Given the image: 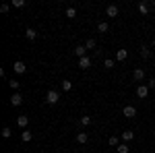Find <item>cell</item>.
I'll list each match as a JSON object with an SVG mask.
<instances>
[{
  "label": "cell",
  "mask_w": 155,
  "mask_h": 153,
  "mask_svg": "<svg viewBox=\"0 0 155 153\" xmlns=\"http://www.w3.org/2000/svg\"><path fill=\"white\" fill-rule=\"evenodd\" d=\"M91 62H93V60L89 58V56H83V58H79V68H83V71H87V68L91 66Z\"/></svg>",
  "instance_id": "3957f363"
},
{
  "label": "cell",
  "mask_w": 155,
  "mask_h": 153,
  "mask_svg": "<svg viewBox=\"0 0 155 153\" xmlns=\"http://www.w3.org/2000/svg\"><path fill=\"white\" fill-rule=\"evenodd\" d=\"M25 37H27L29 42H33V39L37 37V31H35V29H31V27H27V31H25Z\"/></svg>",
  "instance_id": "30bf717a"
},
{
  "label": "cell",
  "mask_w": 155,
  "mask_h": 153,
  "mask_svg": "<svg viewBox=\"0 0 155 153\" xmlns=\"http://www.w3.org/2000/svg\"><path fill=\"white\" fill-rule=\"evenodd\" d=\"M149 8H151V4H149V2H139V11L143 12V15H147Z\"/></svg>",
  "instance_id": "5bb4252c"
},
{
  "label": "cell",
  "mask_w": 155,
  "mask_h": 153,
  "mask_svg": "<svg viewBox=\"0 0 155 153\" xmlns=\"http://www.w3.org/2000/svg\"><path fill=\"white\" fill-rule=\"evenodd\" d=\"M11 135H12L11 126H4V128H2V137H4V139H11Z\"/></svg>",
  "instance_id": "cb8c5ba5"
},
{
  "label": "cell",
  "mask_w": 155,
  "mask_h": 153,
  "mask_svg": "<svg viewBox=\"0 0 155 153\" xmlns=\"http://www.w3.org/2000/svg\"><path fill=\"white\" fill-rule=\"evenodd\" d=\"M8 85H11V89H12V91L17 93V89H19V85H21V83H19V81H15V79H11V81H8Z\"/></svg>",
  "instance_id": "484cf974"
},
{
  "label": "cell",
  "mask_w": 155,
  "mask_h": 153,
  "mask_svg": "<svg viewBox=\"0 0 155 153\" xmlns=\"http://www.w3.org/2000/svg\"><path fill=\"white\" fill-rule=\"evenodd\" d=\"M87 141H89V135H87V132H77V143L85 145Z\"/></svg>",
  "instance_id": "7c38bea8"
},
{
  "label": "cell",
  "mask_w": 155,
  "mask_h": 153,
  "mask_svg": "<svg viewBox=\"0 0 155 153\" xmlns=\"http://www.w3.org/2000/svg\"><path fill=\"white\" fill-rule=\"evenodd\" d=\"M147 87H149V89H153V87H155V79H149V83H147Z\"/></svg>",
  "instance_id": "f546056e"
},
{
  "label": "cell",
  "mask_w": 155,
  "mask_h": 153,
  "mask_svg": "<svg viewBox=\"0 0 155 153\" xmlns=\"http://www.w3.org/2000/svg\"><path fill=\"white\" fill-rule=\"evenodd\" d=\"M132 79H134V81H143L145 79V71L143 68H137V71L132 72Z\"/></svg>",
  "instance_id": "8fae6325"
},
{
  "label": "cell",
  "mask_w": 155,
  "mask_h": 153,
  "mask_svg": "<svg viewBox=\"0 0 155 153\" xmlns=\"http://www.w3.org/2000/svg\"><path fill=\"white\" fill-rule=\"evenodd\" d=\"M137 95H139L141 99H147V95H149V87H147V85H139V87H137Z\"/></svg>",
  "instance_id": "277c9868"
},
{
  "label": "cell",
  "mask_w": 155,
  "mask_h": 153,
  "mask_svg": "<svg viewBox=\"0 0 155 153\" xmlns=\"http://www.w3.org/2000/svg\"><path fill=\"white\" fill-rule=\"evenodd\" d=\"M8 11H11V4H2V6H0V12H2V15H6Z\"/></svg>",
  "instance_id": "f1b7e54d"
},
{
  "label": "cell",
  "mask_w": 155,
  "mask_h": 153,
  "mask_svg": "<svg viewBox=\"0 0 155 153\" xmlns=\"http://www.w3.org/2000/svg\"><path fill=\"white\" fill-rule=\"evenodd\" d=\"M106 15H107V17H112V19H114V17H118V6H116V4H107Z\"/></svg>",
  "instance_id": "8992f818"
},
{
  "label": "cell",
  "mask_w": 155,
  "mask_h": 153,
  "mask_svg": "<svg viewBox=\"0 0 155 153\" xmlns=\"http://www.w3.org/2000/svg\"><path fill=\"white\" fill-rule=\"evenodd\" d=\"M58 101H60V93H58V91H54V89H50L48 93H46V104L54 106V104H58Z\"/></svg>",
  "instance_id": "6da1fadb"
},
{
  "label": "cell",
  "mask_w": 155,
  "mask_h": 153,
  "mask_svg": "<svg viewBox=\"0 0 155 153\" xmlns=\"http://www.w3.org/2000/svg\"><path fill=\"white\" fill-rule=\"evenodd\" d=\"M25 4H27L25 0H12V6H15V8H23Z\"/></svg>",
  "instance_id": "4316f807"
},
{
  "label": "cell",
  "mask_w": 155,
  "mask_h": 153,
  "mask_svg": "<svg viewBox=\"0 0 155 153\" xmlns=\"http://www.w3.org/2000/svg\"><path fill=\"white\" fill-rule=\"evenodd\" d=\"M21 139H23L25 143H29L31 139H33V132H29V130H23V135H21Z\"/></svg>",
  "instance_id": "e0dca14e"
},
{
  "label": "cell",
  "mask_w": 155,
  "mask_h": 153,
  "mask_svg": "<svg viewBox=\"0 0 155 153\" xmlns=\"http://www.w3.org/2000/svg\"><path fill=\"white\" fill-rule=\"evenodd\" d=\"M149 56H151V50H149V48H141V58H149Z\"/></svg>",
  "instance_id": "d4e9b609"
},
{
  "label": "cell",
  "mask_w": 155,
  "mask_h": 153,
  "mask_svg": "<svg viewBox=\"0 0 155 153\" xmlns=\"http://www.w3.org/2000/svg\"><path fill=\"white\" fill-rule=\"evenodd\" d=\"M107 29H110V25H107V23H106V21H101V23L97 25V31H99V33H106Z\"/></svg>",
  "instance_id": "ac0fdd59"
},
{
  "label": "cell",
  "mask_w": 155,
  "mask_h": 153,
  "mask_svg": "<svg viewBox=\"0 0 155 153\" xmlns=\"http://www.w3.org/2000/svg\"><path fill=\"white\" fill-rule=\"evenodd\" d=\"M71 89H72L71 81H62V91H71Z\"/></svg>",
  "instance_id": "83f0119b"
},
{
  "label": "cell",
  "mask_w": 155,
  "mask_h": 153,
  "mask_svg": "<svg viewBox=\"0 0 155 153\" xmlns=\"http://www.w3.org/2000/svg\"><path fill=\"white\" fill-rule=\"evenodd\" d=\"M153 135H155V128H153Z\"/></svg>",
  "instance_id": "4dcf8cb0"
},
{
  "label": "cell",
  "mask_w": 155,
  "mask_h": 153,
  "mask_svg": "<svg viewBox=\"0 0 155 153\" xmlns=\"http://www.w3.org/2000/svg\"><path fill=\"white\" fill-rule=\"evenodd\" d=\"M91 124V116H81L79 118V126H89Z\"/></svg>",
  "instance_id": "9a60e30c"
},
{
  "label": "cell",
  "mask_w": 155,
  "mask_h": 153,
  "mask_svg": "<svg viewBox=\"0 0 155 153\" xmlns=\"http://www.w3.org/2000/svg\"><path fill=\"white\" fill-rule=\"evenodd\" d=\"M12 71L19 72V75H23V72L27 71V64H25L23 60H17V62H12Z\"/></svg>",
  "instance_id": "7a4b0ae2"
},
{
  "label": "cell",
  "mask_w": 155,
  "mask_h": 153,
  "mask_svg": "<svg viewBox=\"0 0 155 153\" xmlns=\"http://www.w3.org/2000/svg\"><path fill=\"white\" fill-rule=\"evenodd\" d=\"M116 151H118V153H128L130 149H128V145H126V143H120L118 147H116Z\"/></svg>",
  "instance_id": "ffe728a7"
},
{
  "label": "cell",
  "mask_w": 155,
  "mask_h": 153,
  "mask_svg": "<svg viewBox=\"0 0 155 153\" xmlns=\"http://www.w3.org/2000/svg\"><path fill=\"white\" fill-rule=\"evenodd\" d=\"M122 114H124L126 118H134V116H137V108H134V106H124Z\"/></svg>",
  "instance_id": "5b68a950"
},
{
  "label": "cell",
  "mask_w": 155,
  "mask_h": 153,
  "mask_svg": "<svg viewBox=\"0 0 155 153\" xmlns=\"http://www.w3.org/2000/svg\"><path fill=\"white\" fill-rule=\"evenodd\" d=\"M17 124H19V126H21V128H27V124H29V116H19L17 118Z\"/></svg>",
  "instance_id": "9c48e42d"
},
{
  "label": "cell",
  "mask_w": 155,
  "mask_h": 153,
  "mask_svg": "<svg viewBox=\"0 0 155 153\" xmlns=\"http://www.w3.org/2000/svg\"><path fill=\"white\" fill-rule=\"evenodd\" d=\"M114 66H116V62H114V60H112V58L104 60V68H107V71H110V68H114Z\"/></svg>",
  "instance_id": "7402d4cb"
},
{
  "label": "cell",
  "mask_w": 155,
  "mask_h": 153,
  "mask_svg": "<svg viewBox=\"0 0 155 153\" xmlns=\"http://www.w3.org/2000/svg\"><path fill=\"white\" fill-rule=\"evenodd\" d=\"M120 139H122V143H128V141H132V139H134V132H132V130H124Z\"/></svg>",
  "instance_id": "ba28073f"
},
{
  "label": "cell",
  "mask_w": 155,
  "mask_h": 153,
  "mask_svg": "<svg viewBox=\"0 0 155 153\" xmlns=\"http://www.w3.org/2000/svg\"><path fill=\"white\" fill-rule=\"evenodd\" d=\"M85 48H87V50H93V48H95V39H93V37H89V39L85 42Z\"/></svg>",
  "instance_id": "603a6c76"
},
{
  "label": "cell",
  "mask_w": 155,
  "mask_h": 153,
  "mask_svg": "<svg viewBox=\"0 0 155 153\" xmlns=\"http://www.w3.org/2000/svg\"><path fill=\"white\" fill-rule=\"evenodd\" d=\"M85 52H87V48H85V46H77V48H74V54H77L79 58H83Z\"/></svg>",
  "instance_id": "2e32d148"
},
{
  "label": "cell",
  "mask_w": 155,
  "mask_h": 153,
  "mask_svg": "<svg viewBox=\"0 0 155 153\" xmlns=\"http://www.w3.org/2000/svg\"><path fill=\"white\" fill-rule=\"evenodd\" d=\"M107 143H110V147H118V145H120V139H118V137H114V135H112V137L107 139Z\"/></svg>",
  "instance_id": "d6986e66"
},
{
  "label": "cell",
  "mask_w": 155,
  "mask_h": 153,
  "mask_svg": "<svg viewBox=\"0 0 155 153\" xmlns=\"http://www.w3.org/2000/svg\"><path fill=\"white\" fill-rule=\"evenodd\" d=\"M126 58H128V50H118L116 52V60L122 62V60H126Z\"/></svg>",
  "instance_id": "4fadbf2b"
},
{
  "label": "cell",
  "mask_w": 155,
  "mask_h": 153,
  "mask_svg": "<svg viewBox=\"0 0 155 153\" xmlns=\"http://www.w3.org/2000/svg\"><path fill=\"white\" fill-rule=\"evenodd\" d=\"M66 17H68V19H74V17H77V8H74V6H68V8H66Z\"/></svg>",
  "instance_id": "44dd1931"
},
{
  "label": "cell",
  "mask_w": 155,
  "mask_h": 153,
  "mask_svg": "<svg viewBox=\"0 0 155 153\" xmlns=\"http://www.w3.org/2000/svg\"><path fill=\"white\" fill-rule=\"evenodd\" d=\"M11 104L12 106H21V104H23V95L21 93H12L11 95Z\"/></svg>",
  "instance_id": "52a82bcc"
}]
</instances>
